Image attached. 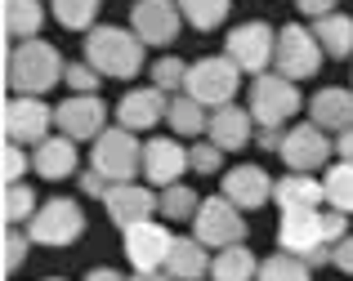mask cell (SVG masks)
<instances>
[{
    "label": "cell",
    "mask_w": 353,
    "mask_h": 281,
    "mask_svg": "<svg viewBox=\"0 0 353 281\" xmlns=\"http://www.w3.org/2000/svg\"><path fill=\"white\" fill-rule=\"evenodd\" d=\"M103 205H108V219H112L117 228H125V223H134V219H152V210L161 205V196H157L148 183L125 179V183H112V187H108Z\"/></svg>",
    "instance_id": "e0dca14e"
},
{
    "label": "cell",
    "mask_w": 353,
    "mask_h": 281,
    "mask_svg": "<svg viewBox=\"0 0 353 281\" xmlns=\"http://www.w3.org/2000/svg\"><path fill=\"white\" fill-rule=\"evenodd\" d=\"M165 121H170L174 134L183 138H197L201 129H206V103H197L192 94H170V107H165Z\"/></svg>",
    "instance_id": "83f0119b"
},
{
    "label": "cell",
    "mask_w": 353,
    "mask_h": 281,
    "mask_svg": "<svg viewBox=\"0 0 353 281\" xmlns=\"http://www.w3.org/2000/svg\"><path fill=\"white\" fill-rule=\"evenodd\" d=\"M295 9H300V14H309V18H318V14H331V9H336V0H295Z\"/></svg>",
    "instance_id": "ee69618b"
},
{
    "label": "cell",
    "mask_w": 353,
    "mask_h": 281,
    "mask_svg": "<svg viewBox=\"0 0 353 281\" xmlns=\"http://www.w3.org/2000/svg\"><path fill=\"white\" fill-rule=\"evenodd\" d=\"M188 161H192L197 174H219V170H224V147H219L215 138H206V143L188 147Z\"/></svg>",
    "instance_id": "8d00e7d4"
},
{
    "label": "cell",
    "mask_w": 353,
    "mask_h": 281,
    "mask_svg": "<svg viewBox=\"0 0 353 281\" xmlns=\"http://www.w3.org/2000/svg\"><path fill=\"white\" fill-rule=\"evenodd\" d=\"M277 246L300 255L309 268L331 264V241L327 228H322V210L309 205V210H282V223H277Z\"/></svg>",
    "instance_id": "277c9868"
},
{
    "label": "cell",
    "mask_w": 353,
    "mask_h": 281,
    "mask_svg": "<svg viewBox=\"0 0 353 281\" xmlns=\"http://www.w3.org/2000/svg\"><path fill=\"white\" fill-rule=\"evenodd\" d=\"M103 121H108V107H103V98H94V94H72L68 103H59L54 107V125L63 129V134H72L77 143H94L99 134H103Z\"/></svg>",
    "instance_id": "9a60e30c"
},
{
    "label": "cell",
    "mask_w": 353,
    "mask_h": 281,
    "mask_svg": "<svg viewBox=\"0 0 353 281\" xmlns=\"http://www.w3.org/2000/svg\"><path fill=\"white\" fill-rule=\"evenodd\" d=\"M32 170L41 174V179H50V183L72 179V174H77V138L63 134V129L50 134V138H41L36 152H32Z\"/></svg>",
    "instance_id": "d6986e66"
},
{
    "label": "cell",
    "mask_w": 353,
    "mask_h": 281,
    "mask_svg": "<svg viewBox=\"0 0 353 281\" xmlns=\"http://www.w3.org/2000/svg\"><path fill=\"white\" fill-rule=\"evenodd\" d=\"M241 76H246V72H241L228 54H219V59H197V63H188L183 94H192V98L206 103V107H224L241 90Z\"/></svg>",
    "instance_id": "52a82bcc"
},
{
    "label": "cell",
    "mask_w": 353,
    "mask_h": 281,
    "mask_svg": "<svg viewBox=\"0 0 353 281\" xmlns=\"http://www.w3.org/2000/svg\"><path fill=\"white\" fill-rule=\"evenodd\" d=\"M192 237H201L210 250H224L233 241H246V210L228 196H206L192 214Z\"/></svg>",
    "instance_id": "30bf717a"
},
{
    "label": "cell",
    "mask_w": 353,
    "mask_h": 281,
    "mask_svg": "<svg viewBox=\"0 0 353 281\" xmlns=\"http://www.w3.org/2000/svg\"><path fill=\"white\" fill-rule=\"evenodd\" d=\"M27 250H32V232H18V223H5V273H18Z\"/></svg>",
    "instance_id": "74e56055"
},
{
    "label": "cell",
    "mask_w": 353,
    "mask_h": 281,
    "mask_svg": "<svg viewBox=\"0 0 353 281\" xmlns=\"http://www.w3.org/2000/svg\"><path fill=\"white\" fill-rule=\"evenodd\" d=\"M77 183H81V192H85V196H99V201H103V196H108V187H112V179H108V174H99L94 165H90V170L81 174Z\"/></svg>",
    "instance_id": "60d3db41"
},
{
    "label": "cell",
    "mask_w": 353,
    "mask_h": 281,
    "mask_svg": "<svg viewBox=\"0 0 353 281\" xmlns=\"http://www.w3.org/2000/svg\"><path fill=\"white\" fill-rule=\"evenodd\" d=\"M282 138H286L282 125H255V147H264V152H282Z\"/></svg>",
    "instance_id": "7bdbcfd3"
},
{
    "label": "cell",
    "mask_w": 353,
    "mask_h": 281,
    "mask_svg": "<svg viewBox=\"0 0 353 281\" xmlns=\"http://www.w3.org/2000/svg\"><path fill=\"white\" fill-rule=\"evenodd\" d=\"M309 121L322 125L327 134H340V129L353 125V90L345 85H327L309 98Z\"/></svg>",
    "instance_id": "7402d4cb"
},
{
    "label": "cell",
    "mask_w": 353,
    "mask_h": 281,
    "mask_svg": "<svg viewBox=\"0 0 353 281\" xmlns=\"http://www.w3.org/2000/svg\"><path fill=\"white\" fill-rule=\"evenodd\" d=\"M331 264H336L340 273H349V277H353V232H345V237L331 246Z\"/></svg>",
    "instance_id": "b9f144b4"
},
{
    "label": "cell",
    "mask_w": 353,
    "mask_h": 281,
    "mask_svg": "<svg viewBox=\"0 0 353 281\" xmlns=\"http://www.w3.org/2000/svg\"><path fill=\"white\" fill-rule=\"evenodd\" d=\"M259 277H264V281H309L313 268L304 264L300 255H291V250L277 246V255H268L264 264H259Z\"/></svg>",
    "instance_id": "f1b7e54d"
},
{
    "label": "cell",
    "mask_w": 353,
    "mask_h": 281,
    "mask_svg": "<svg viewBox=\"0 0 353 281\" xmlns=\"http://www.w3.org/2000/svg\"><path fill=\"white\" fill-rule=\"evenodd\" d=\"M210 277L215 281H250V277H259V264L246 250V241H233V246L219 250V255L210 259Z\"/></svg>",
    "instance_id": "4316f807"
},
{
    "label": "cell",
    "mask_w": 353,
    "mask_h": 281,
    "mask_svg": "<svg viewBox=\"0 0 353 281\" xmlns=\"http://www.w3.org/2000/svg\"><path fill=\"white\" fill-rule=\"evenodd\" d=\"M322 59H327V50L318 45V36H313V27L286 23L282 32H277L273 72H282V76H291V81H304V76H318Z\"/></svg>",
    "instance_id": "9c48e42d"
},
{
    "label": "cell",
    "mask_w": 353,
    "mask_h": 281,
    "mask_svg": "<svg viewBox=\"0 0 353 281\" xmlns=\"http://www.w3.org/2000/svg\"><path fill=\"white\" fill-rule=\"evenodd\" d=\"M130 27L139 32L143 45H174L179 41V27H183V14L174 0H134L130 5Z\"/></svg>",
    "instance_id": "4fadbf2b"
},
{
    "label": "cell",
    "mask_w": 353,
    "mask_h": 281,
    "mask_svg": "<svg viewBox=\"0 0 353 281\" xmlns=\"http://www.w3.org/2000/svg\"><path fill=\"white\" fill-rule=\"evenodd\" d=\"M210 246L201 237H174V246H170V259H165V277H174V281H197V277H206L210 273Z\"/></svg>",
    "instance_id": "603a6c76"
},
{
    "label": "cell",
    "mask_w": 353,
    "mask_h": 281,
    "mask_svg": "<svg viewBox=\"0 0 353 281\" xmlns=\"http://www.w3.org/2000/svg\"><path fill=\"white\" fill-rule=\"evenodd\" d=\"M165 107H170V94L161 85H148V90H130L125 98L117 103V125L125 129H152L157 121H165Z\"/></svg>",
    "instance_id": "ac0fdd59"
},
{
    "label": "cell",
    "mask_w": 353,
    "mask_h": 281,
    "mask_svg": "<svg viewBox=\"0 0 353 281\" xmlns=\"http://www.w3.org/2000/svg\"><path fill=\"white\" fill-rule=\"evenodd\" d=\"M0 18H5L9 41H32L45 23V5L41 0H5V5H0Z\"/></svg>",
    "instance_id": "484cf974"
},
{
    "label": "cell",
    "mask_w": 353,
    "mask_h": 281,
    "mask_svg": "<svg viewBox=\"0 0 353 281\" xmlns=\"http://www.w3.org/2000/svg\"><path fill=\"white\" fill-rule=\"evenodd\" d=\"M273 201L282 210H309V205H322L327 201V187L313 179L309 170H291L286 179L273 183Z\"/></svg>",
    "instance_id": "cb8c5ba5"
},
{
    "label": "cell",
    "mask_w": 353,
    "mask_h": 281,
    "mask_svg": "<svg viewBox=\"0 0 353 281\" xmlns=\"http://www.w3.org/2000/svg\"><path fill=\"white\" fill-rule=\"evenodd\" d=\"M322 228H327V241H331V246H336V241H340V237H345V232H349V214L331 205V210H322Z\"/></svg>",
    "instance_id": "ab89813d"
},
{
    "label": "cell",
    "mask_w": 353,
    "mask_h": 281,
    "mask_svg": "<svg viewBox=\"0 0 353 281\" xmlns=\"http://www.w3.org/2000/svg\"><path fill=\"white\" fill-rule=\"evenodd\" d=\"M336 152L345 156V161H353V125H349V129H340V138H336Z\"/></svg>",
    "instance_id": "f6af8a7d"
},
{
    "label": "cell",
    "mask_w": 353,
    "mask_h": 281,
    "mask_svg": "<svg viewBox=\"0 0 353 281\" xmlns=\"http://www.w3.org/2000/svg\"><path fill=\"white\" fill-rule=\"evenodd\" d=\"M183 81H188V63H179V59L152 63V85H161L165 94H183Z\"/></svg>",
    "instance_id": "e575fe53"
},
{
    "label": "cell",
    "mask_w": 353,
    "mask_h": 281,
    "mask_svg": "<svg viewBox=\"0 0 353 281\" xmlns=\"http://www.w3.org/2000/svg\"><path fill=\"white\" fill-rule=\"evenodd\" d=\"M331 152H336V143L327 138V129L313 125V121H304V125H291L282 138V161L291 165V170H322V165L331 161Z\"/></svg>",
    "instance_id": "5bb4252c"
},
{
    "label": "cell",
    "mask_w": 353,
    "mask_h": 281,
    "mask_svg": "<svg viewBox=\"0 0 353 281\" xmlns=\"http://www.w3.org/2000/svg\"><path fill=\"white\" fill-rule=\"evenodd\" d=\"M63 54L45 41H9L5 45V85L9 94H45L63 81Z\"/></svg>",
    "instance_id": "6da1fadb"
},
{
    "label": "cell",
    "mask_w": 353,
    "mask_h": 281,
    "mask_svg": "<svg viewBox=\"0 0 353 281\" xmlns=\"http://www.w3.org/2000/svg\"><path fill=\"white\" fill-rule=\"evenodd\" d=\"M174 5H179V14L188 18L197 32H210V27H219L228 18L233 0H174Z\"/></svg>",
    "instance_id": "4dcf8cb0"
},
{
    "label": "cell",
    "mask_w": 353,
    "mask_h": 281,
    "mask_svg": "<svg viewBox=\"0 0 353 281\" xmlns=\"http://www.w3.org/2000/svg\"><path fill=\"white\" fill-rule=\"evenodd\" d=\"M0 125H5V138L36 147L41 138H50L54 107H50V103H41V94H9L5 112H0Z\"/></svg>",
    "instance_id": "8fae6325"
},
{
    "label": "cell",
    "mask_w": 353,
    "mask_h": 281,
    "mask_svg": "<svg viewBox=\"0 0 353 281\" xmlns=\"http://www.w3.org/2000/svg\"><path fill=\"white\" fill-rule=\"evenodd\" d=\"M246 107H250V116H255V125H286V121L304 107V94L291 76H282V72H259V76L250 81Z\"/></svg>",
    "instance_id": "3957f363"
},
{
    "label": "cell",
    "mask_w": 353,
    "mask_h": 281,
    "mask_svg": "<svg viewBox=\"0 0 353 281\" xmlns=\"http://www.w3.org/2000/svg\"><path fill=\"white\" fill-rule=\"evenodd\" d=\"M23 147L27 143H14V138H5V147H0V174H5V183H18L32 170V156H27Z\"/></svg>",
    "instance_id": "d590c367"
},
{
    "label": "cell",
    "mask_w": 353,
    "mask_h": 281,
    "mask_svg": "<svg viewBox=\"0 0 353 281\" xmlns=\"http://www.w3.org/2000/svg\"><path fill=\"white\" fill-rule=\"evenodd\" d=\"M63 81H68V90H77V94H94L99 85H103V72L90 67V63H68Z\"/></svg>",
    "instance_id": "f35d334b"
},
{
    "label": "cell",
    "mask_w": 353,
    "mask_h": 281,
    "mask_svg": "<svg viewBox=\"0 0 353 281\" xmlns=\"http://www.w3.org/2000/svg\"><path fill=\"white\" fill-rule=\"evenodd\" d=\"M183 170H192L188 147L174 143V138H148L143 143V179L157 187H170L183 179Z\"/></svg>",
    "instance_id": "2e32d148"
},
{
    "label": "cell",
    "mask_w": 353,
    "mask_h": 281,
    "mask_svg": "<svg viewBox=\"0 0 353 281\" xmlns=\"http://www.w3.org/2000/svg\"><path fill=\"white\" fill-rule=\"evenodd\" d=\"M322 187H327V205H336V210L353 214V161H345V156H340V161L327 170Z\"/></svg>",
    "instance_id": "f546056e"
},
{
    "label": "cell",
    "mask_w": 353,
    "mask_h": 281,
    "mask_svg": "<svg viewBox=\"0 0 353 281\" xmlns=\"http://www.w3.org/2000/svg\"><path fill=\"white\" fill-rule=\"evenodd\" d=\"M143 50L148 45L139 41L134 27H130V32L125 27H94L90 41H85V63L99 67L103 76H112V81H130V76L143 72Z\"/></svg>",
    "instance_id": "7a4b0ae2"
},
{
    "label": "cell",
    "mask_w": 353,
    "mask_h": 281,
    "mask_svg": "<svg viewBox=\"0 0 353 281\" xmlns=\"http://www.w3.org/2000/svg\"><path fill=\"white\" fill-rule=\"evenodd\" d=\"M224 196L241 210H259V205L273 201V179H268L264 165H233L224 174Z\"/></svg>",
    "instance_id": "ffe728a7"
},
{
    "label": "cell",
    "mask_w": 353,
    "mask_h": 281,
    "mask_svg": "<svg viewBox=\"0 0 353 281\" xmlns=\"http://www.w3.org/2000/svg\"><path fill=\"white\" fill-rule=\"evenodd\" d=\"M197 205H201V196L192 192L188 183H170V187H161V205H157V210H161L165 219H188L192 223Z\"/></svg>",
    "instance_id": "836d02e7"
},
{
    "label": "cell",
    "mask_w": 353,
    "mask_h": 281,
    "mask_svg": "<svg viewBox=\"0 0 353 281\" xmlns=\"http://www.w3.org/2000/svg\"><path fill=\"white\" fill-rule=\"evenodd\" d=\"M0 214H5V223H27L36 214V192L32 183H5V196H0Z\"/></svg>",
    "instance_id": "1f68e13d"
},
{
    "label": "cell",
    "mask_w": 353,
    "mask_h": 281,
    "mask_svg": "<svg viewBox=\"0 0 353 281\" xmlns=\"http://www.w3.org/2000/svg\"><path fill=\"white\" fill-rule=\"evenodd\" d=\"M210 138H215L224 152H237V147H246L250 138H255V116H250V107H237V103H224V107L210 112L206 121Z\"/></svg>",
    "instance_id": "44dd1931"
},
{
    "label": "cell",
    "mask_w": 353,
    "mask_h": 281,
    "mask_svg": "<svg viewBox=\"0 0 353 281\" xmlns=\"http://www.w3.org/2000/svg\"><path fill=\"white\" fill-rule=\"evenodd\" d=\"M90 165L99 174H108L112 183H125V179H139L143 174V143H139L134 129L117 125V129H103L90 147Z\"/></svg>",
    "instance_id": "8992f818"
},
{
    "label": "cell",
    "mask_w": 353,
    "mask_h": 281,
    "mask_svg": "<svg viewBox=\"0 0 353 281\" xmlns=\"http://www.w3.org/2000/svg\"><path fill=\"white\" fill-rule=\"evenodd\" d=\"M27 232H32L36 246H50V250H63L85 232V210L68 196H54V201L36 205V214L27 219Z\"/></svg>",
    "instance_id": "ba28073f"
},
{
    "label": "cell",
    "mask_w": 353,
    "mask_h": 281,
    "mask_svg": "<svg viewBox=\"0 0 353 281\" xmlns=\"http://www.w3.org/2000/svg\"><path fill=\"white\" fill-rule=\"evenodd\" d=\"M273 50H277V32L264 23V18L233 27L228 41H224V54L237 63L241 72H246V76H259V72L273 67Z\"/></svg>",
    "instance_id": "7c38bea8"
},
{
    "label": "cell",
    "mask_w": 353,
    "mask_h": 281,
    "mask_svg": "<svg viewBox=\"0 0 353 281\" xmlns=\"http://www.w3.org/2000/svg\"><path fill=\"white\" fill-rule=\"evenodd\" d=\"M99 5L103 0H54V18H59L68 32H90L99 18Z\"/></svg>",
    "instance_id": "d6a6232c"
},
{
    "label": "cell",
    "mask_w": 353,
    "mask_h": 281,
    "mask_svg": "<svg viewBox=\"0 0 353 281\" xmlns=\"http://www.w3.org/2000/svg\"><path fill=\"white\" fill-rule=\"evenodd\" d=\"M313 36L327 50V59H353V18L349 14H340V9L318 14L313 18Z\"/></svg>",
    "instance_id": "d4e9b609"
},
{
    "label": "cell",
    "mask_w": 353,
    "mask_h": 281,
    "mask_svg": "<svg viewBox=\"0 0 353 281\" xmlns=\"http://www.w3.org/2000/svg\"><path fill=\"white\" fill-rule=\"evenodd\" d=\"M125 237V259H130V273L134 277H165V259H170V228L157 219H134L121 228Z\"/></svg>",
    "instance_id": "5b68a950"
}]
</instances>
